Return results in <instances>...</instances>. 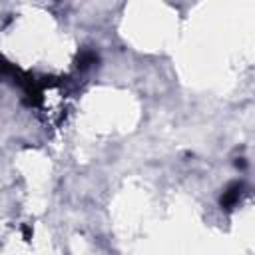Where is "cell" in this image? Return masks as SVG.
Segmentation results:
<instances>
[{
    "mask_svg": "<svg viewBox=\"0 0 255 255\" xmlns=\"http://www.w3.org/2000/svg\"><path fill=\"white\" fill-rule=\"evenodd\" d=\"M243 189H245L243 181H233V183H229V185L225 187V191L221 193V197H219L221 209L231 211V209L239 203V199H241V195H243Z\"/></svg>",
    "mask_w": 255,
    "mask_h": 255,
    "instance_id": "1",
    "label": "cell"
},
{
    "mask_svg": "<svg viewBox=\"0 0 255 255\" xmlns=\"http://www.w3.org/2000/svg\"><path fill=\"white\" fill-rule=\"evenodd\" d=\"M96 62H98V54H96L94 50H82V52L78 54V58H76L78 70H88V68H92Z\"/></svg>",
    "mask_w": 255,
    "mask_h": 255,
    "instance_id": "2",
    "label": "cell"
},
{
    "mask_svg": "<svg viewBox=\"0 0 255 255\" xmlns=\"http://www.w3.org/2000/svg\"><path fill=\"white\" fill-rule=\"evenodd\" d=\"M22 235H24L26 241H30V239H32V227H30V225H24V227H22Z\"/></svg>",
    "mask_w": 255,
    "mask_h": 255,
    "instance_id": "3",
    "label": "cell"
}]
</instances>
